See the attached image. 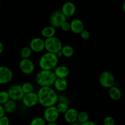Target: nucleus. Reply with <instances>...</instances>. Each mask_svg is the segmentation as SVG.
Wrapping results in <instances>:
<instances>
[{"mask_svg": "<svg viewBox=\"0 0 125 125\" xmlns=\"http://www.w3.org/2000/svg\"><path fill=\"white\" fill-rule=\"evenodd\" d=\"M80 125H96L95 122H92V121H90L89 120L87 121V122H84V123H81Z\"/></svg>", "mask_w": 125, "mask_h": 125, "instance_id": "nucleus-33", "label": "nucleus"}, {"mask_svg": "<svg viewBox=\"0 0 125 125\" xmlns=\"http://www.w3.org/2000/svg\"><path fill=\"white\" fill-rule=\"evenodd\" d=\"M10 100L15 101H20L22 100L24 94L22 90L21 86L19 84H14L10 87L7 90Z\"/></svg>", "mask_w": 125, "mask_h": 125, "instance_id": "nucleus-7", "label": "nucleus"}, {"mask_svg": "<svg viewBox=\"0 0 125 125\" xmlns=\"http://www.w3.org/2000/svg\"><path fill=\"white\" fill-rule=\"evenodd\" d=\"M70 31L75 34H79L84 29V24L83 21L79 18L73 19L70 23Z\"/></svg>", "mask_w": 125, "mask_h": 125, "instance_id": "nucleus-15", "label": "nucleus"}, {"mask_svg": "<svg viewBox=\"0 0 125 125\" xmlns=\"http://www.w3.org/2000/svg\"><path fill=\"white\" fill-rule=\"evenodd\" d=\"M1 0H0V6H1Z\"/></svg>", "mask_w": 125, "mask_h": 125, "instance_id": "nucleus-39", "label": "nucleus"}, {"mask_svg": "<svg viewBox=\"0 0 125 125\" xmlns=\"http://www.w3.org/2000/svg\"><path fill=\"white\" fill-rule=\"evenodd\" d=\"M99 83L103 87L109 89L115 85V77L112 72L104 71L99 76Z\"/></svg>", "mask_w": 125, "mask_h": 125, "instance_id": "nucleus-5", "label": "nucleus"}, {"mask_svg": "<svg viewBox=\"0 0 125 125\" xmlns=\"http://www.w3.org/2000/svg\"><path fill=\"white\" fill-rule=\"evenodd\" d=\"M56 104H57L56 106V108H57V111H58L60 114H63L69 108V106H68L69 104L65 103L58 102Z\"/></svg>", "mask_w": 125, "mask_h": 125, "instance_id": "nucleus-23", "label": "nucleus"}, {"mask_svg": "<svg viewBox=\"0 0 125 125\" xmlns=\"http://www.w3.org/2000/svg\"><path fill=\"white\" fill-rule=\"evenodd\" d=\"M46 125H59L56 122H52V123H48Z\"/></svg>", "mask_w": 125, "mask_h": 125, "instance_id": "nucleus-37", "label": "nucleus"}, {"mask_svg": "<svg viewBox=\"0 0 125 125\" xmlns=\"http://www.w3.org/2000/svg\"><path fill=\"white\" fill-rule=\"evenodd\" d=\"M79 35H80L81 39H83V40H89V39H90V34L89 32V31L86 30V29H83V30L80 32Z\"/></svg>", "mask_w": 125, "mask_h": 125, "instance_id": "nucleus-29", "label": "nucleus"}, {"mask_svg": "<svg viewBox=\"0 0 125 125\" xmlns=\"http://www.w3.org/2000/svg\"><path fill=\"white\" fill-rule=\"evenodd\" d=\"M29 46L32 52H42L45 50V40L42 38L34 37L31 40Z\"/></svg>", "mask_w": 125, "mask_h": 125, "instance_id": "nucleus-12", "label": "nucleus"}, {"mask_svg": "<svg viewBox=\"0 0 125 125\" xmlns=\"http://www.w3.org/2000/svg\"><path fill=\"white\" fill-rule=\"evenodd\" d=\"M78 111L75 108H68V110L63 114V118L67 123H73L77 122Z\"/></svg>", "mask_w": 125, "mask_h": 125, "instance_id": "nucleus-14", "label": "nucleus"}, {"mask_svg": "<svg viewBox=\"0 0 125 125\" xmlns=\"http://www.w3.org/2000/svg\"><path fill=\"white\" fill-rule=\"evenodd\" d=\"M21 86L22 90H23L24 94H28V93L32 92H34V87L31 83H29V82H25V83H23Z\"/></svg>", "mask_w": 125, "mask_h": 125, "instance_id": "nucleus-24", "label": "nucleus"}, {"mask_svg": "<svg viewBox=\"0 0 125 125\" xmlns=\"http://www.w3.org/2000/svg\"><path fill=\"white\" fill-rule=\"evenodd\" d=\"M46 122L42 117H36L33 118L30 122L29 125H46Z\"/></svg>", "mask_w": 125, "mask_h": 125, "instance_id": "nucleus-26", "label": "nucleus"}, {"mask_svg": "<svg viewBox=\"0 0 125 125\" xmlns=\"http://www.w3.org/2000/svg\"><path fill=\"white\" fill-rule=\"evenodd\" d=\"M103 125H115V122L113 117L111 116H107L103 120Z\"/></svg>", "mask_w": 125, "mask_h": 125, "instance_id": "nucleus-28", "label": "nucleus"}, {"mask_svg": "<svg viewBox=\"0 0 125 125\" xmlns=\"http://www.w3.org/2000/svg\"><path fill=\"white\" fill-rule=\"evenodd\" d=\"M76 7L73 2L67 1L63 4L61 9V12L63 13L67 18L73 17L76 13Z\"/></svg>", "mask_w": 125, "mask_h": 125, "instance_id": "nucleus-13", "label": "nucleus"}, {"mask_svg": "<svg viewBox=\"0 0 125 125\" xmlns=\"http://www.w3.org/2000/svg\"><path fill=\"white\" fill-rule=\"evenodd\" d=\"M59 58L56 54L46 52L43 54L39 61V67L41 70H53L57 66Z\"/></svg>", "mask_w": 125, "mask_h": 125, "instance_id": "nucleus-3", "label": "nucleus"}, {"mask_svg": "<svg viewBox=\"0 0 125 125\" xmlns=\"http://www.w3.org/2000/svg\"><path fill=\"white\" fill-rule=\"evenodd\" d=\"M56 78L53 70H41L35 75V81L40 87H51Z\"/></svg>", "mask_w": 125, "mask_h": 125, "instance_id": "nucleus-2", "label": "nucleus"}, {"mask_svg": "<svg viewBox=\"0 0 125 125\" xmlns=\"http://www.w3.org/2000/svg\"><path fill=\"white\" fill-rule=\"evenodd\" d=\"M53 72L56 78H67L70 73L69 68L65 65L56 66Z\"/></svg>", "mask_w": 125, "mask_h": 125, "instance_id": "nucleus-17", "label": "nucleus"}, {"mask_svg": "<svg viewBox=\"0 0 125 125\" xmlns=\"http://www.w3.org/2000/svg\"><path fill=\"white\" fill-rule=\"evenodd\" d=\"M37 94L38 103L43 107L55 106L57 103L58 94L52 87H40Z\"/></svg>", "mask_w": 125, "mask_h": 125, "instance_id": "nucleus-1", "label": "nucleus"}, {"mask_svg": "<svg viewBox=\"0 0 125 125\" xmlns=\"http://www.w3.org/2000/svg\"><path fill=\"white\" fill-rule=\"evenodd\" d=\"M60 28H61L63 31L64 32H68L69 31H70V24L68 21H67V20L65 21L61 25Z\"/></svg>", "mask_w": 125, "mask_h": 125, "instance_id": "nucleus-30", "label": "nucleus"}, {"mask_svg": "<svg viewBox=\"0 0 125 125\" xmlns=\"http://www.w3.org/2000/svg\"><path fill=\"white\" fill-rule=\"evenodd\" d=\"M10 123L9 118L5 115L0 118V125H10Z\"/></svg>", "mask_w": 125, "mask_h": 125, "instance_id": "nucleus-31", "label": "nucleus"}, {"mask_svg": "<svg viewBox=\"0 0 125 125\" xmlns=\"http://www.w3.org/2000/svg\"><path fill=\"white\" fill-rule=\"evenodd\" d=\"M52 85L56 91L62 92H64L68 87V81L66 78H56Z\"/></svg>", "mask_w": 125, "mask_h": 125, "instance_id": "nucleus-16", "label": "nucleus"}, {"mask_svg": "<svg viewBox=\"0 0 125 125\" xmlns=\"http://www.w3.org/2000/svg\"><path fill=\"white\" fill-rule=\"evenodd\" d=\"M19 68L23 74L29 75L35 70V65L29 58L21 59L19 63Z\"/></svg>", "mask_w": 125, "mask_h": 125, "instance_id": "nucleus-9", "label": "nucleus"}, {"mask_svg": "<svg viewBox=\"0 0 125 125\" xmlns=\"http://www.w3.org/2000/svg\"><path fill=\"white\" fill-rule=\"evenodd\" d=\"M32 51L29 46H24L20 51V56L21 59H28L31 56Z\"/></svg>", "mask_w": 125, "mask_h": 125, "instance_id": "nucleus-22", "label": "nucleus"}, {"mask_svg": "<svg viewBox=\"0 0 125 125\" xmlns=\"http://www.w3.org/2000/svg\"><path fill=\"white\" fill-rule=\"evenodd\" d=\"M5 114H6V112H5L3 106L0 104V118L3 115H4Z\"/></svg>", "mask_w": 125, "mask_h": 125, "instance_id": "nucleus-34", "label": "nucleus"}, {"mask_svg": "<svg viewBox=\"0 0 125 125\" xmlns=\"http://www.w3.org/2000/svg\"><path fill=\"white\" fill-rule=\"evenodd\" d=\"M56 33V28H54L52 26H48L45 27L42 29L41 31V34L43 37L47 39V38L55 36Z\"/></svg>", "mask_w": 125, "mask_h": 125, "instance_id": "nucleus-20", "label": "nucleus"}, {"mask_svg": "<svg viewBox=\"0 0 125 125\" xmlns=\"http://www.w3.org/2000/svg\"><path fill=\"white\" fill-rule=\"evenodd\" d=\"M13 77V73L10 68L6 66H0V85L10 83Z\"/></svg>", "mask_w": 125, "mask_h": 125, "instance_id": "nucleus-11", "label": "nucleus"}, {"mask_svg": "<svg viewBox=\"0 0 125 125\" xmlns=\"http://www.w3.org/2000/svg\"><path fill=\"white\" fill-rule=\"evenodd\" d=\"M89 120V115L88 114L87 112L85 111H81V112H78V120L77 122H79V123H83L84 122H87Z\"/></svg>", "mask_w": 125, "mask_h": 125, "instance_id": "nucleus-25", "label": "nucleus"}, {"mask_svg": "<svg viewBox=\"0 0 125 125\" xmlns=\"http://www.w3.org/2000/svg\"><path fill=\"white\" fill-rule=\"evenodd\" d=\"M61 52L62 53V56L65 57H71L74 54V49L70 45H65L62 46L61 49Z\"/></svg>", "mask_w": 125, "mask_h": 125, "instance_id": "nucleus-21", "label": "nucleus"}, {"mask_svg": "<svg viewBox=\"0 0 125 125\" xmlns=\"http://www.w3.org/2000/svg\"><path fill=\"white\" fill-rule=\"evenodd\" d=\"M43 111V118L47 123L56 122L59 119L60 114L57 111L56 105L45 107Z\"/></svg>", "mask_w": 125, "mask_h": 125, "instance_id": "nucleus-6", "label": "nucleus"}, {"mask_svg": "<svg viewBox=\"0 0 125 125\" xmlns=\"http://www.w3.org/2000/svg\"><path fill=\"white\" fill-rule=\"evenodd\" d=\"M58 102H62V103H65L69 104V99L68 98L66 95L62 94V95H58V100H57V103Z\"/></svg>", "mask_w": 125, "mask_h": 125, "instance_id": "nucleus-32", "label": "nucleus"}, {"mask_svg": "<svg viewBox=\"0 0 125 125\" xmlns=\"http://www.w3.org/2000/svg\"><path fill=\"white\" fill-rule=\"evenodd\" d=\"M67 20V17L61 10H56L52 12L50 17V25L54 28H60L61 24Z\"/></svg>", "mask_w": 125, "mask_h": 125, "instance_id": "nucleus-8", "label": "nucleus"}, {"mask_svg": "<svg viewBox=\"0 0 125 125\" xmlns=\"http://www.w3.org/2000/svg\"><path fill=\"white\" fill-rule=\"evenodd\" d=\"M2 106H3L5 112L8 114H12L14 112L16 111L17 107V104L16 101L10 100V99L8 100L6 103L4 104Z\"/></svg>", "mask_w": 125, "mask_h": 125, "instance_id": "nucleus-19", "label": "nucleus"}, {"mask_svg": "<svg viewBox=\"0 0 125 125\" xmlns=\"http://www.w3.org/2000/svg\"><path fill=\"white\" fill-rule=\"evenodd\" d=\"M4 51V45L1 42H0V54L3 52Z\"/></svg>", "mask_w": 125, "mask_h": 125, "instance_id": "nucleus-35", "label": "nucleus"}, {"mask_svg": "<svg viewBox=\"0 0 125 125\" xmlns=\"http://www.w3.org/2000/svg\"><path fill=\"white\" fill-rule=\"evenodd\" d=\"M68 125H80L79 124V123H76V122H75V123H70V124H68Z\"/></svg>", "mask_w": 125, "mask_h": 125, "instance_id": "nucleus-38", "label": "nucleus"}, {"mask_svg": "<svg viewBox=\"0 0 125 125\" xmlns=\"http://www.w3.org/2000/svg\"><path fill=\"white\" fill-rule=\"evenodd\" d=\"M56 55H57V57H58V58H60V57H62V52H61V51H59V52H57V53L56 54Z\"/></svg>", "mask_w": 125, "mask_h": 125, "instance_id": "nucleus-36", "label": "nucleus"}, {"mask_svg": "<svg viewBox=\"0 0 125 125\" xmlns=\"http://www.w3.org/2000/svg\"><path fill=\"white\" fill-rule=\"evenodd\" d=\"M62 46V42L57 37H51L45 40V50L47 52L56 54L61 51Z\"/></svg>", "mask_w": 125, "mask_h": 125, "instance_id": "nucleus-4", "label": "nucleus"}, {"mask_svg": "<svg viewBox=\"0 0 125 125\" xmlns=\"http://www.w3.org/2000/svg\"><path fill=\"white\" fill-rule=\"evenodd\" d=\"M109 96L112 100L117 101L122 97V92L118 87L114 85L109 89Z\"/></svg>", "mask_w": 125, "mask_h": 125, "instance_id": "nucleus-18", "label": "nucleus"}, {"mask_svg": "<svg viewBox=\"0 0 125 125\" xmlns=\"http://www.w3.org/2000/svg\"><path fill=\"white\" fill-rule=\"evenodd\" d=\"M10 100L9 95L7 91L6 90H0V104L3 105L8 100Z\"/></svg>", "mask_w": 125, "mask_h": 125, "instance_id": "nucleus-27", "label": "nucleus"}, {"mask_svg": "<svg viewBox=\"0 0 125 125\" xmlns=\"http://www.w3.org/2000/svg\"><path fill=\"white\" fill-rule=\"evenodd\" d=\"M23 105L25 107L31 108L36 106L38 104V96L37 93L34 92L25 94L21 100Z\"/></svg>", "mask_w": 125, "mask_h": 125, "instance_id": "nucleus-10", "label": "nucleus"}]
</instances>
